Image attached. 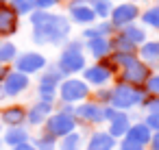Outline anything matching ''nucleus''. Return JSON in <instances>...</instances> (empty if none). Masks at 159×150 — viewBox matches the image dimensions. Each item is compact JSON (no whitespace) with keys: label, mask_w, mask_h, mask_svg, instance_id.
Listing matches in <instances>:
<instances>
[{"label":"nucleus","mask_w":159,"mask_h":150,"mask_svg":"<svg viewBox=\"0 0 159 150\" xmlns=\"http://www.w3.org/2000/svg\"><path fill=\"white\" fill-rule=\"evenodd\" d=\"M29 20H31V24H33L31 39H33V44H37V46H63V44L70 39L72 22H70L66 15L35 9V11L29 15Z\"/></svg>","instance_id":"obj_1"},{"label":"nucleus","mask_w":159,"mask_h":150,"mask_svg":"<svg viewBox=\"0 0 159 150\" xmlns=\"http://www.w3.org/2000/svg\"><path fill=\"white\" fill-rule=\"evenodd\" d=\"M144 98V87H133V85H124V83H113L111 85V104L116 111H124L131 113L133 109L139 107Z\"/></svg>","instance_id":"obj_2"},{"label":"nucleus","mask_w":159,"mask_h":150,"mask_svg":"<svg viewBox=\"0 0 159 150\" xmlns=\"http://www.w3.org/2000/svg\"><path fill=\"white\" fill-rule=\"evenodd\" d=\"M89 96H92V87L81 76L63 78L57 89V102H63V104H81L89 100Z\"/></svg>","instance_id":"obj_3"},{"label":"nucleus","mask_w":159,"mask_h":150,"mask_svg":"<svg viewBox=\"0 0 159 150\" xmlns=\"http://www.w3.org/2000/svg\"><path fill=\"white\" fill-rule=\"evenodd\" d=\"M66 76L59 72L57 63H48L44 72H39V81H37V100L57 104V89L61 85Z\"/></svg>","instance_id":"obj_4"},{"label":"nucleus","mask_w":159,"mask_h":150,"mask_svg":"<svg viewBox=\"0 0 159 150\" xmlns=\"http://www.w3.org/2000/svg\"><path fill=\"white\" fill-rule=\"evenodd\" d=\"M42 130H44V133H48V135H52L55 139H61V137H66V135H70V133L79 130V122H76V117H74V115H70V113H63V111H57V109H55V113L44 122Z\"/></svg>","instance_id":"obj_5"},{"label":"nucleus","mask_w":159,"mask_h":150,"mask_svg":"<svg viewBox=\"0 0 159 150\" xmlns=\"http://www.w3.org/2000/svg\"><path fill=\"white\" fill-rule=\"evenodd\" d=\"M150 74H152V70L137 57V59H133L131 63H126L124 68H120L116 81H118V83H124V85H133V87H144Z\"/></svg>","instance_id":"obj_6"},{"label":"nucleus","mask_w":159,"mask_h":150,"mask_svg":"<svg viewBox=\"0 0 159 150\" xmlns=\"http://www.w3.org/2000/svg\"><path fill=\"white\" fill-rule=\"evenodd\" d=\"M74 117H76L79 126H85V128H92V126L96 128L100 124H107L105 107H100L94 100H85L81 104H74Z\"/></svg>","instance_id":"obj_7"},{"label":"nucleus","mask_w":159,"mask_h":150,"mask_svg":"<svg viewBox=\"0 0 159 150\" xmlns=\"http://www.w3.org/2000/svg\"><path fill=\"white\" fill-rule=\"evenodd\" d=\"M48 65V59L42 55V52H35V50H26V52H20L18 59L13 61V70L16 72H22L26 76H33V74H39L44 72Z\"/></svg>","instance_id":"obj_8"},{"label":"nucleus","mask_w":159,"mask_h":150,"mask_svg":"<svg viewBox=\"0 0 159 150\" xmlns=\"http://www.w3.org/2000/svg\"><path fill=\"white\" fill-rule=\"evenodd\" d=\"M55 63H57L59 72L68 78V76H79V74L87 68V57H85V52H70V50H61Z\"/></svg>","instance_id":"obj_9"},{"label":"nucleus","mask_w":159,"mask_h":150,"mask_svg":"<svg viewBox=\"0 0 159 150\" xmlns=\"http://www.w3.org/2000/svg\"><path fill=\"white\" fill-rule=\"evenodd\" d=\"M139 13L142 11H139V7L135 2H120V5L113 7V11L109 15V22L113 24L116 31H122L124 26H129L135 20H139Z\"/></svg>","instance_id":"obj_10"},{"label":"nucleus","mask_w":159,"mask_h":150,"mask_svg":"<svg viewBox=\"0 0 159 150\" xmlns=\"http://www.w3.org/2000/svg\"><path fill=\"white\" fill-rule=\"evenodd\" d=\"M55 113V104L44 102V100H35L31 107H26V126L31 128H39L44 126V122Z\"/></svg>","instance_id":"obj_11"},{"label":"nucleus","mask_w":159,"mask_h":150,"mask_svg":"<svg viewBox=\"0 0 159 150\" xmlns=\"http://www.w3.org/2000/svg\"><path fill=\"white\" fill-rule=\"evenodd\" d=\"M2 87H5V91H7V98H18V96H22V94L31 87V76H26V74H22V72H16V70L11 68L9 74H7L5 81H2Z\"/></svg>","instance_id":"obj_12"},{"label":"nucleus","mask_w":159,"mask_h":150,"mask_svg":"<svg viewBox=\"0 0 159 150\" xmlns=\"http://www.w3.org/2000/svg\"><path fill=\"white\" fill-rule=\"evenodd\" d=\"M0 122H2L5 128H11V126H24V124H26V107L20 104V102L5 104L2 109H0Z\"/></svg>","instance_id":"obj_13"},{"label":"nucleus","mask_w":159,"mask_h":150,"mask_svg":"<svg viewBox=\"0 0 159 150\" xmlns=\"http://www.w3.org/2000/svg\"><path fill=\"white\" fill-rule=\"evenodd\" d=\"M20 29V15L9 7L0 2V39H9Z\"/></svg>","instance_id":"obj_14"},{"label":"nucleus","mask_w":159,"mask_h":150,"mask_svg":"<svg viewBox=\"0 0 159 150\" xmlns=\"http://www.w3.org/2000/svg\"><path fill=\"white\" fill-rule=\"evenodd\" d=\"M116 148H118V139H113L102 128H94L87 135L85 146H83V150H116Z\"/></svg>","instance_id":"obj_15"},{"label":"nucleus","mask_w":159,"mask_h":150,"mask_svg":"<svg viewBox=\"0 0 159 150\" xmlns=\"http://www.w3.org/2000/svg\"><path fill=\"white\" fill-rule=\"evenodd\" d=\"M150 137H152V130L139 120V122H133V124H131V128L126 130V135H124L122 139L129 141V143H133V146H137V148H142V150H146Z\"/></svg>","instance_id":"obj_16"},{"label":"nucleus","mask_w":159,"mask_h":150,"mask_svg":"<svg viewBox=\"0 0 159 150\" xmlns=\"http://www.w3.org/2000/svg\"><path fill=\"white\" fill-rule=\"evenodd\" d=\"M81 78L89 85V87H105V85H109V81L113 78L100 63H92V65H87L83 72H81Z\"/></svg>","instance_id":"obj_17"},{"label":"nucleus","mask_w":159,"mask_h":150,"mask_svg":"<svg viewBox=\"0 0 159 150\" xmlns=\"http://www.w3.org/2000/svg\"><path fill=\"white\" fill-rule=\"evenodd\" d=\"M68 20L74 22V24H83V26H94L96 24V13L92 11L89 5H76V2H70L68 5Z\"/></svg>","instance_id":"obj_18"},{"label":"nucleus","mask_w":159,"mask_h":150,"mask_svg":"<svg viewBox=\"0 0 159 150\" xmlns=\"http://www.w3.org/2000/svg\"><path fill=\"white\" fill-rule=\"evenodd\" d=\"M31 130H29V126L24 124V126H11V128H5L2 130V135H0V141H2L7 148H16V146H20V143H26V141H31Z\"/></svg>","instance_id":"obj_19"},{"label":"nucleus","mask_w":159,"mask_h":150,"mask_svg":"<svg viewBox=\"0 0 159 150\" xmlns=\"http://www.w3.org/2000/svg\"><path fill=\"white\" fill-rule=\"evenodd\" d=\"M131 124H133V117L129 115V113H124V111H118L109 122H107V133L113 137V139H122L124 135H126V130L131 128Z\"/></svg>","instance_id":"obj_20"},{"label":"nucleus","mask_w":159,"mask_h":150,"mask_svg":"<svg viewBox=\"0 0 159 150\" xmlns=\"http://www.w3.org/2000/svg\"><path fill=\"white\" fill-rule=\"evenodd\" d=\"M137 57L155 72L159 68V39H146L137 48Z\"/></svg>","instance_id":"obj_21"},{"label":"nucleus","mask_w":159,"mask_h":150,"mask_svg":"<svg viewBox=\"0 0 159 150\" xmlns=\"http://www.w3.org/2000/svg\"><path fill=\"white\" fill-rule=\"evenodd\" d=\"M85 52L94 61H100V59H105V57L111 55V44H109L107 37H94V39L85 42Z\"/></svg>","instance_id":"obj_22"},{"label":"nucleus","mask_w":159,"mask_h":150,"mask_svg":"<svg viewBox=\"0 0 159 150\" xmlns=\"http://www.w3.org/2000/svg\"><path fill=\"white\" fill-rule=\"evenodd\" d=\"M109 44H111V52H120V55H137V46L131 44L122 31H116L111 37H109Z\"/></svg>","instance_id":"obj_23"},{"label":"nucleus","mask_w":159,"mask_h":150,"mask_svg":"<svg viewBox=\"0 0 159 150\" xmlns=\"http://www.w3.org/2000/svg\"><path fill=\"white\" fill-rule=\"evenodd\" d=\"M83 146H85V135L81 130H74L59 139L57 150H83Z\"/></svg>","instance_id":"obj_24"},{"label":"nucleus","mask_w":159,"mask_h":150,"mask_svg":"<svg viewBox=\"0 0 159 150\" xmlns=\"http://www.w3.org/2000/svg\"><path fill=\"white\" fill-rule=\"evenodd\" d=\"M18 55H20V50H18V46L11 42V39H2L0 42V65H13V61L18 59Z\"/></svg>","instance_id":"obj_25"},{"label":"nucleus","mask_w":159,"mask_h":150,"mask_svg":"<svg viewBox=\"0 0 159 150\" xmlns=\"http://www.w3.org/2000/svg\"><path fill=\"white\" fill-rule=\"evenodd\" d=\"M122 35H124L131 44H135L137 48H139V46L146 42V37H148L146 29H144V26H139V24H135V22H133V24H129V26H124V29H122Z\"/></svg>","instance_id":"obj_26"},{"label":"nucleus","mask_w":159,"mask_h":150,"mask_svg":"<svg viewBox=\"0 0 159 150\" xmlns=\"http://www.w3.org/2000/svg\"><path fill=\"white\" fill-rule=\"evenodd\" d=\"M31 143L35 146V150H57V143H59V139H55L52 135H48V133H39V135H33L31 137Z\"/></svg>","instance_id":"obj_27"},{"label":"nucleus","mask_w":159,"mask_h":150,"mask_svg":"<svg viewBox=\"0 0 159 150\" xmlns=\"http://www.w3.org/2000/svg\"><path fill=\"white\" fill-rule=\"evenodd\" d=\"M89 7H92V11L96 13L98 20H109V15L113 11V2H111V0H94Z\"/></svg>","instance_id":"obj_28"},{"label":"nucleus","mask_w":159,"mask_h":150,"mask_svg":"<svg viewBox=\"0 0 159 150\" xmlns=\"http://www.w3.org/2000/svg\"><path fill=\"white\" fill-rule=\"evenodd\" d=\"M89 100L98 102L100 107H109V104H111V85H105V87H96V89H92Z\"/></svg>","instance_id":"obj_29"},{"label":"nucleus","mask_w":159,"mask_h":150,"mask_svg":"<svg viewBox=\"0 0 159 150\" xmlns=\"http://www.w3.org/2000/svg\"><path fill=\"white\" fill-rule=\"evenodd\" d=\"M139 20H142L144 26H150V29L159 31V7L155 5V7L146 9L144 13H139Z\"/></svg>","instance_id":"obj_30"},{"label":"nucleus","mask_w":159,"mask_h":150,"mask_svg":"<svg viewBox=\"0 0 159 150\" xmlns=\"http://www.w3.org/2000/svg\"><path fill=\"white\" fill-rule=\"evenodd\" d=\"M9 7L18 15H31L35 11V0H9Z\"/></svg>","instance_id":"obj_31"},{"label":"nucleus","mask_w":159,"mask_h":150,"mask_svg":"<svg viewBox=\"0 0 159 150\" xmlns=\"http://www.w3.org/2000/svg\"><path fill=\"white\" fill-rule=\"evenodd\" d=\"M139 109L144 111V115L146 113H157L159 111V96H152V94H146L144 91V98L139 102Z\"/></svg>","instance_id":"obj_32"},{"label":"nucleus","mask_w":159,"mask_h":150,"mask_svg":"<svg viewBox=\"0 0 159 150\" xmlns=\"http://www.w3.org/2000/svg\"><path fill=\"white\" fill-rule=\"evenodd\" d=\"M94 29H96V33H98L100 37H107V39L116 33V29H113V24H111L109 20H100V22H96Z\"/></svg>","instance_id":"obj_33"},{"label":"nucleus","mask_w":159,"mask_h":150,"mask_svg":"<svg viewBox=\"0 0 159 150\" xmlns=\"http://www.w3.org/2000/svg\"><path fill=\"white\" fill-rule=\"evenodd\" d=\"M144 91L146 94H152V96H159V72H152L144 85Z\"/></svg>","instance_id":"obj_34"},{"label":"nucleus","mask_w":159,"mask_h":150,"mask_svg":"<svg viewBox=\"0 0 159 150\" xmlns=\"http://www.w3.org/2000/svg\"><path fill=\"white\" fill-rule=\"evenodd\" d=\"M96 63H100V65H102V68L113 76V78H116V76H118V72H120V65L116 63V59H113L111 55H109V57H105V59H100V61H96Z\"/></svg>","instance_id":"obj_35"},{"label":"nucleus","mask_w":159,"mask_h":150,"mask_svg":"<svg viewBox=\"0 0 159 150\" xmlns=\"http://www.w3.org/2000/svg\"><path fill=\"white\" fill-rule=\"evenodd\" d=\"M142 122H144L152 133H159V111H157V113H146Z\"/></svg>","instance_id":"obj_36"},{"label":"nucleus","mask_w":159,"mask_h":150,"mask_svg":"<svg viewBox=\"0 0 159 150\" xmlns=\"http://www.w3.org/2000/svg\"><path fill=\"white\" fill-rule=\"evenodd\" d=\"M59 2V0H35V9H39V11H48L50 7H55Z\"/></svg>","instance_id":"obj_37"},{"label":"nucleus","mask_w":159,"mask_h":150,"mask_svg":"<svg viewBox=\"0 0 159 150\" xmlns=\"http://www.w3.org/2000/svg\"><path fill=\"white\" fill-rule=\"evenodd\" d=\"M146 150H159V133H152V137H150Z\"/></svg>","instance_id":"obj_38"},{"label":"nucleus","mask_w":159,"mask_h":150,"mask_svg":"<svg viewBox=\"0 0 159 150\" xmlns=\"http://www.w3.org/2000/svg\"><path fill=\"white\" fill-rule=\"evenodd\" d=\"M13 150H35V146H33L31 141H26V143H20V146H16Z\"/></svg>","instance_id":"obj_39"},{"label":"nucleus","mask_w":159,"mask_h":150,"mask_svg":"<svg viewBox=\"0 0 159 150\" xmlns=\"http://www.w3.org/2000/svg\"><path fill=\"white\" fill-rule=\"evenodd\" d=\"M9 70H11L9 65H0V83H2V81H5V76L9 74Z\"/></svg>","instance_id":"obj_40"},{"label":"nucleus","mask_w":159,"mask_h":150,"mask_svg":"<svg viewBox=\"0 0 159 150\" xmlns=\"http://www.w3.org/2000/svg\"><path fill=\"white\" fill-rule=\"evenodd\" d=\"M7 100V91H5V87H2V83H0V104H2Z\"/></svg>","instance_id":"obj_41"},{"label":"nucleus","mask_w":159,"mask_h":150,"mask_svg":"<svg viewBox=\"0 0 159 150\" xmlns=\"http://www.w3.org/2000/svg\"><path fill=\"white\" fill-rule=\"evenodd\" d=\"M2 130H5V126H2V122H0V135H2Z\"/></svg>","instance_id":"obj_42"},{"label":"nucleus","mask_w":159,"mask_h":150,"mask_svg":"<svg viewBox=\"0 0 159 150\" xmlns=\"http://www.w3.org/2000/svg\"><path fill=\"white\" fill-rule=\"evenodd\" d=\"M0 2H2V5H9V0H0Z\"/></svg>","instance_id":"obj_43"},{"label":"nucleus","mask_w":159,"mask_h":150,"mask_svg":"<svg viewBox=\"0 0 159 150\" xmlns=\"http://www.w3.org/2000/svg\"><path fill=\"white\" fill-rule=\"evenodd\" d=\"M111 2H113V0H111ZM122 2H133V0H122Z\"/></svg>","instance_id":"obj_44"},{"label":"nucleus","mask_w":159,"mask_h":150,"mask_svg":"<svg viewBox=\"0 0 159 150\" xmlns=\"http://www.w3.org/2000/svg\"><path fill=\"white\" fill-rule=\"evenodd\" d=\"M157 7H159V0H157Z\"/></svg>","instance_id":"obj_45"},{"label":"nucleus","mask_w":159,"mask_h":150,"mask_svg":"<svg viewBox=\"0 0 159 150\" xmlns=\"http://www.w3.org/2000/svg\"><path fill=\"white\" fill-rule=\"evenodd\" d=\"M0 146H2V141H0Z\"/></svg>","instance_id":"obj_46"}]
</instances>
